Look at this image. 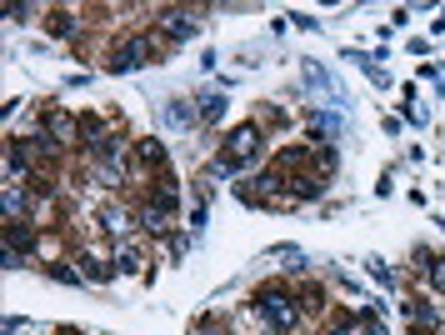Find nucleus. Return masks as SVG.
<instances>
[{
    "label": "nucleus",
    "mask_w": 445,
    "mask_h": 335,
    "mask_svg": "<svg viewBox=\"0 0 445 335\" xmlns=\"http://www.w3.org/2000/svg\"><path fill=\"white\" fill-rule=\"evenodd\" d=\"M260 315H265V320H275L281 330H291V325H295V310L286 305V296H275V291H260Z\"/></svg>",
    "instance_id": "f257e3e1"
},
{
    "label": "nucleus",
    "mask_w": 445,
    "mask_h": 335,
    "mask_svg": "<svg viewBox=\"0 0 445 335\" xmlns=\"http://www.w3.org/2000/svg\"><path fill=\"white\" fill-rule=\"evenodd\" d=\"M231 140H236V145H226V150H231V165H245V160L260 150V130H255V126H240Z\"/></svg>",
    "instance_id": "f03ea898"
},
{
    "label": "nucleus",
    "mask_w": 445,
    "mask_h": 335,
    "mask_svg": "<svg viewBox=\"0 0 445 335\" xmlns=\"http://www.w3.org/2000/svg\"><path fill=\"white\" fill-rule=\"evenodd\" d=\"M165 121H171V126H195V105L171 100V105H165Z\"/></svg>",
    "instance_id": "7ed1b4c3"
},
{
    "label": "nucleus",
    "mask_w": 445,
    "mask_h": 335,
    "mask_svg": "<svg viewBox=\"0 0 445 335\" xmlns=\"http://www.w3.org/2000/svg\"><path fill=\"white\" fill-rule=\"evenodd\" d=\"M200 110H205V121H215L220 110H226V100H220V95H205V105H200Z\"/></svg>",
    "instance_id": "20e7f679"
}]
</instances>
